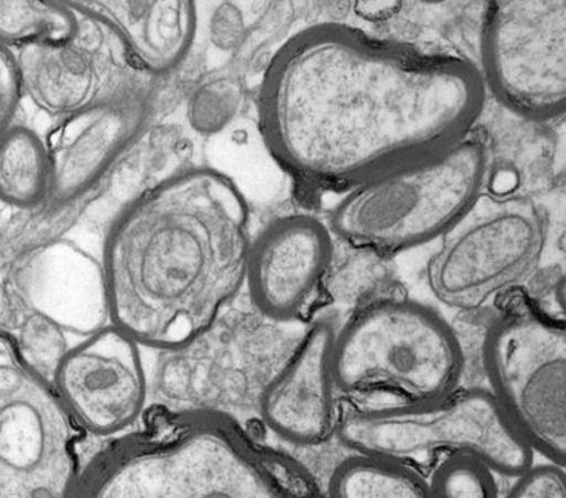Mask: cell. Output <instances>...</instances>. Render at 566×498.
Masks as SVG:
<instances>
[{
	"label": "cell",
	"mask_w": 566,
	"mask_h": 498,
	"mask_svg": "<svg viewBox=\"0 0 566 498\" xmlns=\"http://www.w3.org/2000/svg\"><path fill=\"white\" fill-rule=\"evenodd\" d=\"M485 98L479 68L460 56L324 23L272 57L260 127L292 174L353 189L448 153L471 136Z\"/></svg>",
	"instance_id": "6da1fadb"
},
{
	"label": "cell",
	"mask_w": 566,
	"mask_h": 498,
	"mask_svg": "<svg viewBox=\"0 0 566 498\" xmlns=\"http://www.w3.org/2000/svg\"><path fill=\"white\" fill-rule=\"evenodd\" d=\"M250 213L233 181L191 168L157 181L115 218L102 258L111 325L144 348L201 339L247 283Z\"/></svg>",
	"instance_id": "7a4b0ae2"
},
{
	"label": "cell",
	"mask_w": 566,
	"mask_h": 498,
	"mask_svg": "<svg viewBox=\"0 0 566 498\" xmlns=\"http://www.w3.org/2000/svg\"><path fill=\"white\" fill-rule=\"evenodd\" d=\"M76 498H324L224 414L188 413L124 436L85 468Z\"/></svg>",
	"instance_id": "3957f363"
},
{
	"label": "cell",
	"mask_w": 566,
	"mask_h": 498,
	"mask_svg": "<svg viewBox=\"0 0 566 498\" xmlns=\"http://www.w3.org/2000/svg\"><path fill=\"white\" fill-rule=\"evenodd\" d=\"M357 455L403 465L419 475L471 459L493 475L518 477L533 453L490 390L458 389L423 405L359 407L340 415L336 432Z\"/></svg>",
	"instance_id": "277c9868"
},
{
	"label": "cell",
	"mask_w": 566,
	"mask_h": 498,
	"mask_svg": "<svg viewBox=\"0 0 566 498\" xmlns=\"http://www.w3.org/2000/svg\"><path fill=\"white\" fill-rule=\"evenodd\" d=\"M338 393L423 405L460 389L464 352L448 320L419 300L388 298L361 308L334 336Z\"/></svg>",
	"instance_id": "5b68a950"
},
{
	"label": "cell",
	"mask_w": 566,
	"mask_h": 498,
	"mask_svg": "<svg viewBox=\"0 0 566 498\" xmlns=\"http://www.w3.org/2000/svg\"><path fill=\"white\" fill-rule=\"evenodd\" d=\"M489 167L485 144L469 136L431 162L349 189L333 209L329 232L378 253L427 245L476 208Z\"/></svg>",
	"instance_id": "8992f818"
},
{
	"label": "cell",
	"mask_w": 566,
	"mask_h": 498,
	"mask_svg": "<svg viewBox=\"0 0 566 498\" xmlns=\"http://www.w3.org/2000/svg\"><path fill=\"white\" fill-rule=\"evenodd\" d=\"M78 430L53 382L0 329V498H76Z\"/></svg>",
	"instance_id": "52a82bcc"
},
{
	"label": "cell",
	"mask_w": 566,
	"mask_h": 498,
	"mask_svg": "<svg viewBox=\"0 0 566 498\" xmlns=\"http://www.w3.org/2000/svg\"><path fill=\"white\" fill-rule=\"evenodd\" d=\"M483 368L489 390L533 453L565 467V320L514 304L486 332Z\"/></svg>",
	"instance_id": "ba28073f"
},
{
	"label": "cell",
	"mask_w": 566,
	"mask_h": 498,
	"mask_svg": "<svg viewBox=\"0 0 566 498\" xmlns=\"http://www.w3.org/2000/svg\"><path fill=\"white\" fill-rule=\"evenodd\" d=\"M547 244L548 216L535 201L474 208L432 254L429 289L450 308L482 310L535 275Z\"/></svg>",
	"instance_id": "9c48e42d"
},
{
	"label": "cell",
	"mask_w": 566,
	"mask_h": 498,
	"mask_svg": "<svg viewBox=\"0 0 566 498\" xmlns=\"http://www.w3.org/2000/svg\"><path fill=\"white\" fill-rule=\"evenodd\" d=\"M481 56L485 89L512 113L535 121L565 114V0L490 2Z\"/></svg>",
	"instance_id": "30bf717a"
},
{
	"label": "cell",
	"mask_w": 566,
	"mask_h": 498,
	"mask_svg": "<svg viewBox=\"0 0 566 498\" xmlns=\"http://www.w3.org/2000/svg\"><path fill=\"white\" fill-rule=\"evenodd\" d=\"M73 11L77 29L72 39L28 45L15 55L23 93L57 118L101 108L148 85L113 29Z\"/></svg>",
	"instance_id": "8fae6325"
},
{
	"label": "cell",
	"mask_w": 566,
	"mask_h": 498,
	"mask_svg": "<svg viewBox=\"0 0 566 498\" xmlns=\"http://www.w3.org/2000/svg\"><path fill=\"white\" fill-rule=\"evenodd\" d=\"M139 349L109 325L62 353L52 382L81 431L124 438L139 422L147 403Z\"/></svg>",
	"instance_id": "7c38bea8"
},
{
	"label": "cell",
	"mask_w": 566,
	"mask_h": 498,
	"mask_svg": "<svg viewBox=\"0 0 566 498\" xmlns=\"http://www.w3.org/2000/svg\"><path fill=\"white\" fill-rule=\"evenodd\" d=\"M333 261L328 226L308 215L271 222L251 242L247 284L255 308L275 322L307 315Z\"/></svg>",
	"instance_id": "4fadbf2b"
},
{
	"label": "cell",
	"mask_w": 566,
	"mask_h": 498,
	"mask_svg": "<svg viewBox=\"0 0 566 498\" xmlns=\"http://www.w3.org/2000/svg\"><path fill=\"white\" fill-rule=\"evenodd\" d=\"M151 100L146 85L101 108L60 118L44 141L51 162L49 200L70 203L98 183L147 126Z\"/></svg>",
	"instance_id": "5bb4252c"
},
{
	"label": "cell",
	"mask_w": 566,
	"mask_h": 498,
	"mask_svg": "<svg viewBox=\"0 0 566 498\" xmlns=\"http://www.w3.org/2000/svg\"><path fill=\"white\" fill-rule=\"evenodd\" d=\"M336 329L321 320L297 341L283 368L264 386L260 414L276 436L295 446H319L337 432L332 353Z\"/></svg>",
	"instance_id": "9a60e30c"
},
{
	"label": "cell",
	"mask_w": 566,
	"mask_h": 498,
	"mask_svg": "<svg viewBox=\"0 0 566 498\" xmlns=\"http://www.w3.org/2000/svg\"><path fill=\"white\" fill-rule=\"evenodd\" d=\"M65 3L113 29L136 67L148 77L176 70L196 40V2L72 0Z\"/></svg>",
	"instance_id": "2e32d148"
},
{
	"label": "cell",
	"mask_w": 566,
	"mask_h": 498,
	"mask_svg": "<svg viewBox=\"0 0 566 498\" xmlns=\"http://www.w3.org/2000/svg\"><path fill=\"white\" fill-rule=\"evenodd\" d=\"M49 192L51 162L44 139L28 127L11 126L0 138V200L31 209L49 199Z\"/></svg>",
	"instance_id": "e0dca14e"
},
{
	"label": "cell",
	"mask_w": 566,
	"mask_h": 498,
	"mask_svg": "<svg viewBox=\"0 0 566 498\" xmlns=\"http://www.w3.org/2000/svg\"><path fill=\"white\" fill-rule=\"evenodd\" d=\"M329 498H437L431 481L419 473L371 456L357 455L338 464Z\"/></svg>",
	"instance_id": "ac0fdd59"
},
{
	"label": "cell",
	"mask_w": 566,
	"mask_h": 498,
	"mask_svg": "<svg viewBox=\"0 0 566 498\" xmlns=\"http://www.w3.org/2000/svg\"><path fill=\"white\" fill-rule=\"evenodd\" d=\"M77 14L65 2H0V44H60L76 34Z\"/></svg>",
	"instance_id": "d6986e66"
},
{
	"label": "cell",
	"mask_w": 566,
	"mask_h": 498,
	"mask_svg": "<svg viewBox=\"0 0 566 498\" xmlns=\"http://www.w3.org/2000/svg\"><path fill=\"white\" fill-rule=\"evenodd\" d=\"M242 100L239 82L231 77H219L193 94L189 103V121L201 134H217L233 121Z\"/></svg>",
	"instance_id": "ffe728a7"
},
{
	"label": "cell",
	"mask_w": 566,
	"mask_h": 498,
	"mask_svg": "<svg viewBox=\"0 0 566 498\" xmlns=\"http://www.w3.org/2000/svg\"><path fill=\"white\" fill-rule=\"evenodd\" d=\"M437 498H497L493 473L471 459L441 465L431 476Z\"/></svg>",
	"instance_id": "44dd1931"
},
{
	"label": "cell",
	"mask_w": 566,
	"mask_h": 498,
	"mask_svg": "<svg viewBox=\"0 0 566 498\" xmlns=\"http://www.w3.org/2000/svg\"><path fill=\"white\" fill-rule=\"evenodd\" d=\"M505 498H566L565 467L536 465L516 477Z\"/></svg>",
	"instance_id": "7402d4cb"
},
{
	"label": "cell",
	"mask_w": 566,
	"mask_h": 498,
	"mask_svg": "<svg viewBox=\"0 0 566 498\" xmlns=\"http://www.w3.org/2000/svg\"><path fill=\"white\" fill-rule=\"evenodd\" d=\"M22 94L15 55L0 44V138L12 126Z\"/></svg>",
	"instance_id": "603a6c76"
}]
</instances>
